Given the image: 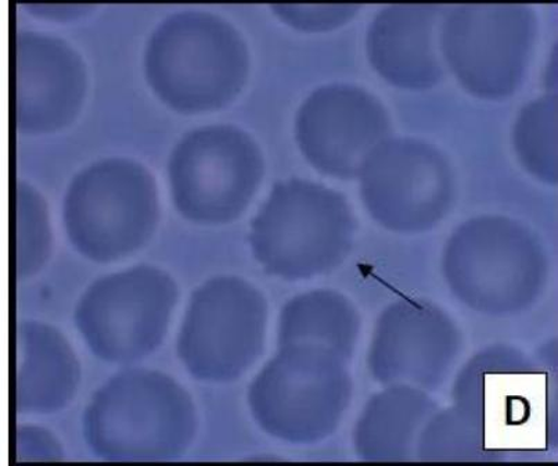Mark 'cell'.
<instances>
[{
	"label": "cell",
	"mask_w": 558,
	"mask_h": 466,
	"mask_svg": "<svg viewBox=\"0 0 558 466\" xmlns=\"http://www.w3.org/2000/svg\"><path fill=\"white\" fill-rule=\"evenodd\" d=\"M536 34V13L529 4H454L442 15L439 49L465 91L499 100L524 81Z\"/></svg>",
	"instance_id": "8992f818"
},
{
	"label": "cell",
	"mask_w": 558,
	"mask_h": 466,
	"mask_svg": "<svg viewBox=\"0 0 558 466\" xmlns=\"http://www.w3.org/2000/svg\"><path fill=\"white\" fill-rule=\"evenodd\" d=\"M52 249L48 207L43 196L19 179L15 183V275L27 279L49 259Z\"/></svg>",
	"instance_id": "ffe728a7"
},
{
	"label": "cell",
	"mask_w": 558,
	"mask_h": 466,
	"mask_svg": "<svg viewBox=\"0 0 558 466\" xmlns=\"http://www.w3.org/2000/svg\"><path fill=\"white\" fill-rule=\"evenodd\" d=\"M514 146L532 174L555 182L557 176V96L545 95L522 107L517 117Z\"/></svg>",
	"instance_id": "d6986e66"
},
{
	"label": "cell",
	"mask_w": 558,
	"mask_h": 466,
	"mask_svg": "<svg viewBox=\"0 0 558 466\" xmlns=\"http://www.w3.org/2000/svg\"><path fill=\"white\" fill-rule=\"evenodd\" d=\"M15 409L19 414L60 411L81 381L73 348L54 327L25 321L15 326Z\"/></svg>",
	"instance_id": "2e32d148"
},
{
	"label": "cell",
	"mask_w": 558,
	"mask_h": 466,
	"mask_svg": "<svg viewBox=\"0 0 558 466\" xmlns=\"http://www.w3.org/2000/svg\"><path fill=\"white\" fill-rule=\"evenodd\" d=\"M196 429L192 397L157 371L118 373L84 415L86 443L107 461L175 459L191 447Z\"/></svg>",
	"instance_id": "7a4b0ae2"
},
{
	"label": "cell",
	"mask_w": 558,
	"mask_h": 466,
	"mask_svg": "<svg viewBox=\"0 0 558 466\" xmlns=\"http://www.w3.org/2000/svg\"><path fill=\"white\" fill-rule=\"evenodd\" d=\"M442 4H390L373 19L366 52L373 69L402 89L433 88L444 76L437 33Z\"/></svg>",
	"instance_id": "5bb4252c"
},
{
	"label": "cell",
	"mask_w": 558,
	"mask_h": 466,
	"mask_svg": "<svg viewBox=\"0 0 558 466\" xmlns=\"http://www.w3.org/2000/svg\"><path fill=\"white\" fill-rule=\"evenodd\" d=\"M268 304L238 276H217L193 291L178 339V356L198 381L239 379L263 350Z\"/></svg>",
	"instance_id": "30bf717a"
},
{
	"label": "cell",
	"mask_w": 558,
	"mask_h": 466,
	"mask_svg": "<svg viewBox=\"0 0 558 466\" xmlns=\"http://www.w3.org/2000/svg\"><path fill=\"white\" fill-rule=\"evenodd\" d=\"M178 295L171 275L151 265L133 266L95 280L76 306L75 324L101 360L141 361L160 347Z\"/></svg>",
	"instance_id": "9c48e42d"
},
{
	"label": "cell",
	"mask_w": 558,
	"mask_h": 466,
	"mask_svg": "<svg viewBox=\"0 0 558 466\" xmlns=\"http://www.w3.org/2000/svg\"><path fill=\"white\" fill-rule=\"evenodd\" d=\"M276 13L294 27L306 31H324L348 22L360 10L356 4L341 7H312V4H274Z\"/></svg>",
	"instance_id": "44dd1931"
},
{
	"label": "cell",
	"mask_w": 558,
	"mask_h": 466,
	"mask_svg": "<svg viewBox=\"0 0 558 466\" xmlns=\"http://www.w3.org/2000/svg\"><path fill=\"white\" fill-rule=\"evenodd\" d=\"M355 219L341 193L305 179L276 183L251 224L250 244L266 273L306 279L350 253Z\"/></svg>",
	"instance_id": "3957f363"
},
{
	"label": "cell",
	"mask_w": 558,
	"mask_h": 466,
	"mask_svg": "<svg viewBox=\"0 0 558 466\" xmlns=\"http://www.w3.org/2000/svg\"><path fill=\"white\" fill-rule=\"evenodd\" d=\"M35 13L49 15V17H71L82 13V10L92 8L90 4H27Z\"/></svg>",
	"instance_id": "603a6c76"
},
{
	"label": "cell",
	"mask_w": 558,
	"mask_h": 466,
	"mask_svg": "<svg viewBox=\"0 0 558 466\" xmlns=\"http://www.w3.org/2000/svg\"><path fill=\"white\" fill-rule=\"evenodd\" d=\"M454 294L475 309L517 311L530 304L544 284L541 246L520 224L481 217L456 230L444 258Z\"/></svg>",
	"instance_id": "52a82bcc"
},
{
	"label": "cell",
	"mask_w": 558,
	"mask_h": 466,
	"mask_svg": "<svg viewBox=\"0 0 558 466\" xmlns=\"http://www.w3.org/2000/svg\"><path fill=\"white\" fill-rule=\"evenodd\" d=\"M148 84L172 109H221L243 89L250 55L243 35L221 15L183 10L153 31L145 53Z\"/></svg>",
	"instance_id": "6da1fadb"
},
{
	"label": "cell",
	"mask_w": 558,
	"mask_h": 466,
	"mask_svg": "<svg viewBox=\"0 0 558 466\" xmlns=\"http://www.w3.org/2000/svg\"><path fill=\"white\" fill-rule=\"evenodd\" d=\"M13 119L22 132H52L73 121L86 92V67L65 39L33 29L12 37Z\"/></svg>",
	"instance_id": "4fadbf2b"
},
{
	"label": "cell",
	"mask_w": 558,
	"mask_h": 466,
	"mask_svg": "<svg viewBox=\"0 0 558 466\" xmlns=\"http://www.w3.org/2000/svg\"><path fill=\"white\" fill-rule=\"evenodd\" d=\"M340 353L316 345H287L250 387L248 403L266 432L291 443L324 439L350 398Z\"/></svg>",
	"instance_id": "5b68a950"
},
{
	"label": "cell",
	"mask_w": 558,
	"mask_h": 466,
	"mask_svg": "<svg viewBox=\"0 0 558 466\" xmlns=\"http://www.w3.org/2000/svg\"><path fill=\"white\" fill-rule=\"evenodd\" d=\"M447 315L427 301L403 300L378 320L371 363L383 382L429 383L437 371L439 345L450 336Z\"/></svg>",
	"instance_id": "9a60e30c"
},
{
	"label": "cell",
	"mask_w": 558,
	"mask_h": 466,
	"mask_svg": "<svg viewBox=\"0 0 558 466\" xmlns=\"http://www.w3.org/2000/svg\"><path fill=\"white\" fill-rule=\"evenodd\" d=\"M426 413V398L412 389L396 387L378 394L357 427V450L371 459L403 458Z\"/></svg>",
	"instance_id": "ac0fdd59"
},
{
	"label": "cell",
	"mask_w": 558,
	"mask_h": 466,
	"mask_svg": "<svg viewBox=\"0 0 558 466\" xmlns=\"http://www.w3.org/2000/svg\"><path fill=\"white\" fill-rule=\"evenodd\" d=\"M19 455L23 458H60L59 444L49 432L35 428H19Z\"/></svg>",
	"instance_id": "7402d4cb"
},
{
	"label": "cell",
	"mask_w": 558,
	"mask_h": 466,
	"mask_svg": "<svg viewBox=\"0 0 558 466\" xmlns=\"http://www.w3.org/2000/svg\"><path fill=\"white\" fill-rule=\"evenodd\" d=\"M363 202L376 222L397 232L433 228L452 202L447 158L429 143L388 138L363 164Z\"/></svg>",
	"instance_id": "8fae6325"
},
{
	"label": "cell",
	"mask_w": 558,
	"mask_h": 466,
	"mask_svg": "<svg viewBox=\"0 0 558 466\" xmlns=\"http://www.w3.org/2000/svg\"><path fill=\"white\" fill-rule=\"evenodd\" d=\"M155 177L141 163L109 157L90 164L70 183L64 224L85 258L107 263L143 248L158 223Z\"/></svg>",
	"instance_id": "277c9868"
},
{
	"label": "cell",
	"mask_w": 558,
	"mask_h": 466,
	"mask_svg": "<svg viewBox=\"0 0 558 466\" xmlns=\"http://www.w3.org/2000/svg\"><path fill=\"white\" fill-rule=\"evenodd\" d=\"M360 327L356 310L344 296L315 290L291 299L280 316L279 343L316 345L350 355Z\"/></svg>",
	"instance_id": "e0dca14e"
},
{
	"label": "cell",
	"mask_w": 558,
	"mask_h": 466,
	"mask_svg": "<svg viewBox=\"0 0 558 466\" xmlns=\"http://www.w3.org/2000/svg\"><path fill=\"white\" fill-rule=\"evenodd\" d=\"M390 115L361 86L329 84L306 97L295 117V138L312 166L327 176H360L371 153L390 138Z\"/></svg>",
	"instance_id": "7c38bea8"
},
{
	"label": "cell",
	"mask_w": 558,
	"mask_h": 466,
	"mask_svg": "<svg viewBox=\"0 0 558 466\" xmlns=\"http://www.w3.org/2000/svg\"><path fill=\"white\" fill-rule=\"evenodd\" d=\"M258 143L230 124L187 132L173 148L168 172L173 203L198 224L233 222L248 206L263 181Z\"/></svg>",
	"instance_id": "ba28073f"
}]
</instances>
